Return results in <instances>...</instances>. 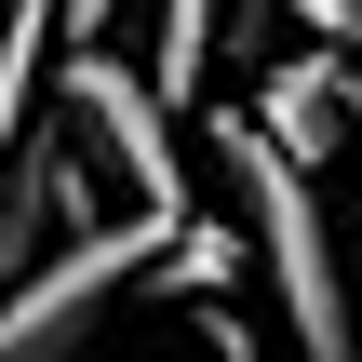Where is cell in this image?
<instances>
[{"label": "cell", "instance_id": "7", "mask_svg": "<svg viewBox=\"0 0 362 362\" xmlns=\"http://www.w3.org/2000/svg\"><path fill=\"white\" fill-rule=\"evenodd\" d=\"M296 13H309L322 40H349V27H362V0H296Z\"/></svg>", "mask_w": 362, "mask_h": 362}, {"label": "cell", "instance_id": "2", "mask_svg": "<svg viewBox=\"0 0 362 362\" xmlns=\"http://www.w3.org/2000/svg\"><path fill=\"white\" fill-rule=\"evenodd\" d=\"M188 215H94V228H67L40 269H13L0 282V362H81L107 322H121V296L134 282H161V242H175Z\"/></svg>", "mask_w": 362, "mask_h": 362}, {"label": "cell", "instance_id": "5", "mask_svg": "<svg viewBox=\"0 0 362 362\" xmlns=\"http://www.w3.org/2000/svg\"><path fill=\"white\" fill-rule=\"evenodd\" d=\"M202 67H215V0H161V40H148V81L188 107L202 94Z\"/></svg>", "mask_w": 362, "mask_h": 362}, {"label": "cell", "instance_id": "3", "mask_svg": "<svg viewBox=\"0 0 362 362\" xmlns=\"http://www.w3.org/2000/svg\"><path fill=\"white\" fill-rule=\"evenodd\" d=\"M54 121L148 202V215H188V121L148 67H121L107 40H54Z\"/></svg>", "mask_w": 362, "mask_h": 362}, {"label": "cell", "instance_id": "1", "mask_svg": "<svg viewBox=\"0 0 362 362\" xmlns=\"http://www.w3.org/2000/svg\"><path fill=\"white\" fill-rule=\"evenodd\" d=\"M215 175H228V188H242V215H255V269H269V296H282L296 362H362L349 255H336V215H322L309 161H296V148H269L255 121H215Z\"/></svg>", "mask_w": 362, "mask_h": 362}, {"label": "cell", "instance_id": "4", "mask_svg": "<svg viewBox=\"0 0 362 362\" xmlns=\"http://www.w3.org/2000/svg\"><path fill=\"white\" fill-rule=\"evenodd\" d=\"M269 148H296V161H322V148H349L362 134V81H349V54L336 40H309V54H282L269 81H255V107H242Z\"/></svg>", "mask_w": 362, "mask_h": 362}, {"label": "cell", "instance_id": "6", "mask_svg": "<svg viewBox=\"0 0 362 362\" xmlns=\"http://www.w3.org/2000/svg\"><path fill=\"white\" fill-rule=\"evenodd\" d=\"M121 27V0H54V40H107Z\"/></svg>", "mask_w": 362, "mask_h": 362}]
</instances>
